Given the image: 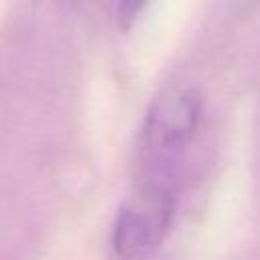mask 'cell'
<instances>
[{
    "label": "cell",
    "instance_id": "obj_3",
    "mask_svg": "<svg viewBox=\"0 0 260 260\" xmlns=\"http://www.w3.org/2000/svg\"><path fill=\"white\" fill-rule=\"evenodd\" d=\"M142 8H144L142 2H122V4H118V8H116V18H118L120 26H122V28H130V24L134 22L136 14H138Z\"/></svg>",
    "mask_w": 260,
    "mask_h": 260
},
{
    "label": "cell",
    "instance_id": "obj_2",
    "mask_svg": "<svg viewBox=\"0 0 260 260\" xmlns=\"http://www.w3.org/2000/svg\"><path fill=\"white\" fill-rule=\"evenodd\" d=\"M175 187L140 181L122 203L114 228L112 248L120 260H146L165 242L175 215Z\"/></svg>",
    "mask_w": 260,
    "mask_h": 260
},
{
    "label": "cell",
    "instance_id": "obj_1",
    "mask_svg": "<svg viewBox=\"0 0 260 260\" xmlns=\"http://www.w3.org/2000/svg\"><path fill=\"white\" fill-rule=\"evenodd\" d=\"M201 98L189 85H171L150 104L138 140L140 181L175 187L177 171L197 134Z\"/></svg>",
    "mask_w": 260,
    "mask_h": 260
}]
</instances>
